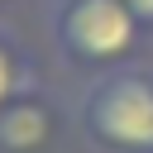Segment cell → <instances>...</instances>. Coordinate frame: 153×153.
Here are the masks:
<instances>
[{
	"mask_svg": "<svg viewBox=\"0 0 153 153\" xmlns=\"http://www.w3.org/2000/svg\"><path fill=\"white\" fill-rule=\"evenodd\" d=\"M48 33L67 62L115 72V67H129V57L139 53L143 19L124 0H53Z\"/></svg>",
	"mask_w": 153,
	"mask_h": 153,
	"instance_id": "obj_1",
	"label": "cell"
},
{
	"mask_svg": "<svg viewBox=\"0 0 153 153\" xmlns=\"http://www.w3.org/2000/svg\"><path fill=\"white\" fill-rule=\"evenodd\" d=\"M124 5H129V10L143 19V29H153V0H124Z\"/></svg>",
	"mask_w": 153,
	"mask_h": 153,
	"instance_id": "obj_5",
	"label": "cell"
},
{
	"mask_svg": "<svg viewBox=\"0 0 153 153\" xmlns=\"http://www.w3.org/2000/svg\"><path fill=\"white\" fill-rule=\"evenodd\" d=\"M24 86H29V57H24L19 38L0 24V105H10Z\"/></svg>",
	"mask_w": 153,
	"mask_h": 153,
	"instance_id": "obj_4",
	"label": "cell"
},
{
	"mask_svg": "<svg viewBox=\"0 0 153 153\" xmlns=\"http://www.w3.org/2000/svg\"><path fill=\"white\" fill-rule=\"evenodd\" d=\"M81 129L105 153H153V72H100L81 100Z\"/></svg>",
	"mask_w": 153,
	"mask_h": 153,
	"instance_id": "obj_2",
	"label": "cell"
},
{
	"mask_svg": "<svg viewBox=\"0 0 153 153\" xmlns=\"http://www.w3.org/2000/svg\"><path fill=\"white\" fill-rule=\"evenodd\" d=\"M0 5H5V0H0Z\"/></svg>",
	"mask_w": 153,
	"mask_h": 153,
	"instance_id": "obj_6",
	"label": "cell"
},
{
	"mask_svg": "<svg viewBox=\"0 0 153 153\" xmlns=\"http://www.w3.org/2000/svg\"><path fill=\"white\" fill-rule=\"evenodd\" d=\"M57 139V105L24 86L10 105H0V153H48Z\"/></svg>",
	"mask_w": 153,
	"mask_h": 153,
	"instance_id": "obj_3",
	"label": "cell"
}]
</instances>
